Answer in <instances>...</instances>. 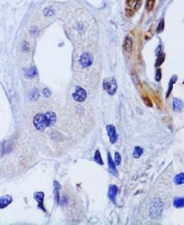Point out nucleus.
<instances>
[{"label": "nucleus", "instance_id": "bb28decb", "mask_svg": "<svg viewBox=\"0 0 184 225\" xmlns=\"http://www.w3.org/2000/svg\"><path fill=\"white\" fill-rule=\"evenodd\" d=\"M143 100H144V102L146 103V104H147V106H149V107H152V105H153V104H152V101H151V99L148 97V96H143Z\"/></svg>", "mask_w": 184, "mask_h": 225}, {"label": "nucleus", "instance_id": "393cba45", "mask_svg": "<svg viewBox=\"0 0 184 225\" xmlns=\"http://www.w3.org/2000/svg\"><path fill=\"white\" fill-rule=\"evenodd\" d=\"M39 96H40V91L37 89H34L31 93V99L32 100H37L39 98Z\"/></svg>", "mask_w": 184, "mask_h": 225}, {"label": "nucleus", "instance_id": "f8f14e48", "mask_svg": "<svg viewBox=\"0 0 184 225\" xmlns=\"http://www.w3.org/2000/svg\"><path fill=\"white\" fill-rule=\"evenodd\" d=\"M12 202V197L10 196H0V209L6 208Z\"/></svg>", "mask_w": 184, "mask_h": 225}, {"label": "nucleus", "instance_id": "aec40b11", "mask_svg": "<svg viewBox=\"0 0 184 225\" xmlns=\"http://www.w3.org/2000/svg\"><path fill=\"white\" fill-rule=\"evenodd\" d=\"M155 4H156V0H147L146 2V9H147V12H150L153 10L154 7H155Z\"/></svg>", "mask_w": 184, "mask_h": 225}, {"label": "nucleus", "instance_id": "f03ea898", "mask_svg": "<svg viewBox=\"0 0 184 225\" xmlns=\"http://www.w3.org/2000/svg\"><path fill=\"white\" fill-rule=\"evenodd\" d=\"M56 122V114L53 112L38 113L33 118V125L37 130L42 131L46 127L53 126Z\"/></svg>", "mask_w": 184, "mask_h": 225}, {"label": "nucleus", "instance_id": "0eeeda50", "mask_svg": "<svg viewBox=\"0 0 184 225\" xmlns=\"http://www.w3.org/2000/svg\"><path fill=\"white\" fill-rule=\"evenodd\" d=\"M123 53L126 56H130L133 51V39L130 36H126L122 44Z\"/></svg>", "mask_w": 184, "mask_h": 225}, {"label": "nucleus", "instance_id": "423d86ee", "mask_svg": "<svg viewBox=\"0 0 184 225\" xmlns=\"http://www.w3.org/2000/svg\"><path fill=\"white\" fill-rule=\"evenodd\" d=\"M73 98L75 101L78 103H82L87 98V92L86 90L81 87H76L75 91L73 92Z\"/></svg>", "mask_w": 184, "mask_h": 225}, {"label": "nucleus", "instance_id": "2eb2a0df", "mask_svg": "<svg viewBox=\"0 0 184 225\" xmlns=\"http://www.w3.org/2000/svg\"><path fill=\"white\" fill-rule=\"evenodd\" d=\"M173 206L176 209H182V208H184V197H176L173 200Z\"/></svg>", "mask_w": 184, "mask_h": 225}, {"label": "nucleus", "instance_id": "20e7f679", "mask_svg": "<svg viewBox=\"0 0 184 225\" xmlns=\"http://www.w3.org/2000/svg\"><path fill=\"white\" fill-rule=\"evenodd\" d=\"M103 88L107 91L108 94L114 95L117 91V83L114 77L106 78L103 82Z\"/></svg>", "mask_w": 184, "mask_h": 225}, {"label": "nucleus", "instance_id": "9d476101", "mask_svg": "<svg viewBox=\"0 0 184 225\" xmlns=\"http://www.w3.org/2000/svg\"><path fill=\"white\" fill-rule=\"evenodd\" d=\"M183 102L178 98H173L172 100V108H173V111H175L176 113L182 112V109H183Z\"/></svg>", "mask_w": 184, "mask_h": 225}, {"label": "nucleus", "instance_id": "6e6552de", "mask_svg": "<svg viewBox=\"0 0 184 225\" xmlns=\"http://www.w3.org/2000/svg\"><path fill=\"white\" fill-rule=\"evenodd\" d=\"M106 130H107V133H108V136L110 138V143H115L117 141V139H118V136H117V133H116V128L114 126L112 125H108L106 126Z\"/></svg>", "mask_w": 184, "mask_h": 225}, {"label": "nucleus", "instance_id": "412c9836", "mask_svg": "<svg viewBox=\"0 0 184 225\" xmlns=\"http://www.w3.org/2000/svg\"><path fill=\"white\" fill-rule=\"evenodd\" d=\"M26 76H27V77H29V78H32V77H34L35 76H37L36 68H35V67H32V68L27 71Z\"/></svg>", "mask_w": 184, "mask_h": 225}, {"label": "nucleus", "instance_id": "5701e85b", "mask_svg": "<svg viewBox=\"0 0 184 225\" xmlns=\"http://www.w3.org/2000/svg\"><path fill=\"white\" fill-rule=\"evenodd\" d=\"M43 14H44L46 17H52V16H53V15H54V10H53V7H46V8L44 9Z\"/></svg>", "mask_w": 184, "mask_h": 225}, {"label": "nucleus", "instance_id": "ddd939ff", "mask_svg": "<svg viewBox=\"0 0 184 225\" xmlns=\"http://www.w3.org/2000/svg\"><path fill=\"white\" fill-rule=\"evenodd\" d=\"M108 164H109V170L110 173L112 174H114L115 176H117L118 174H117V170H116V164L114 163V161L112 160L110 152H108Z\"/></svg>", "mask_w": 184, "mask_h": 225}, {"label": "nucleus", "instance_id": "1a4fd4ad", "mask_svg": "<svg viewBox=\"0 0 184 225\" xmlns=\"http://www.w3.org/2000/svg\"><path fill=\"white\" fill-rule=\"evenodd\" d=\"M43 197H44L43 192H36L34 194V198H35V200L38 202L39 209H41V210H43L44 212H46V209L44 208V204H43Z\"/></svg>", "mask_w": 184, "mask_h": 225}, {"label": "nucleus", "instance_id": "4468645a", "mask_svg": "<svg viewBox=\"0 0 184 225\" xmlns=\"http://www.w3.org/2000/svg\"><path fill=\"white\" fill-rule=\"evenodd\" d=\"M177 76H173L170 80H169V87H168V91H167V94H166V98H169L171 94V91H172V89H173V85L176 83L177 81Z\"/></svg>", "mask_w": 184, "mask_h": 225}, {"label": "nucleus", "instance_id": "4be33fe9", "mask_svg": "<svg viewBox=\"0 0 184 225\" xmlns=\"http://www.w3.org/2000/svg\"><path fill=\"white\" fill-rule=\"evenodd\" d=\"M165 29V21H164V19H161L159 23H158V26L156 28V33H161Z\"/></svg>", "mask_w": 184, "mask_h": 225}, {"label": "nucleus", "instance_id": "f257e3e1", "mask_svg": "<svg viewBox=\"0 0 184 225\" xmlns=\"http://www.w3.org/2000/svg\"><path fill=\"white\" fill-rule=\"evenodd\" d=\"M69 33L71 36L75 40L79 41V39L84 40L87 33L89 31V24L88 21H87L85 16H77L76 19L73 20L69 23Z\"/></svg>", "mask_w": 184, "mask_h": 225}, {"label": "nucleus", "instance_id": "b1692460", "mask_svg": "<svg viewBox=\"0 0 184 225\" xmlns=\"http://www.w3.org/2000/svg\"><path fill=\"white\" fill-rule=\"evenodd\" d=\"M143 151H144V150H143V149H142L141 147H135V150H134V154H133V155H134L135 158L137 159V158H139V157L143 154Z\"/></svg>", "mask_w": 184, "mask_h": 225}, {"label": "nucleus", "instance_id": "cd10ccee", "mask_svg": "<svg viewBox=\"0 0 184 225\" xmlns=\"http://www.w3.org/2000/svg\"><path fill=\"white\" fill-rule=\"evenodd\" d=\"M42 94H43V96H45V97H50V96H51V91H50L49 89L45 88V89L42 90Z\"/></svg>", "mask_w": 184, "mask_h": 225}, {"label": "nucleus", "instance_id": "39448f33", "mask_svg": "<svg viewBox=\"0 0 184 225\" xmlns=\"http://www.w3.org/2000/svg\"><path fill=\"white\" fill-rule=\"evenodd\" d=\"M93 62V57L90 53H83L80 57H79V64L83 68H88L92 65Z\"/></svg>", "mask_w": 184, "mask_h": 225}, {"label": "nucleus", "instance_id": "dca6fc26", "mask_svg": "<svg viewBox=\"0 0 184 225\" xmlns=\"http://www.w3.org/2000/svg\"><path fill=\"white\" fill-rule=\"evenodd\" d=\"M174 183L177 186H181L184 184V173H181L178 174L175 177H174Z\"/></svg>", "mask_w": 184, "mask_h": 225}, {"label": "nucleus", "instance_id": "9b49d317", "mask_svg": "<svg viewBox=\"0 0 184 225\" xmlns=\"http://www.w3.org/2000/svg\"><path fill=\"white\" fill-rule=\"evenodd\" d=\"M117 193H118V188L115 185H110L109 188V192H108V196L112 203H115Z\"/></svg>", "mask_w": 184, "mask_h": 225}, {"label": "nucleus", "instance_id": "a211bd4d", "mask_svg": "<svg viewBox=\"0 0 184 225\" xmlns=\"http://www.w3.org/2000/svg\"><path fill=\"white\" fill-rule=\"evenodd\" d=\"M165 57H166V55H165L164 53H161V54L158 55L157 59H156V67L157 68H158V67H160V66L164 63V61H165Z\"/></svg>", "mask_w": 184, "mask_h": 225}, {"label": "nucleus", "instance_id": "a878e982", "mask_svg": "<svg viewBox=\"0 0 184 225\" xmlns=\"http://www.w3.org/2000/svg\"><path fill=\"white\" fill-rule=\"evenodd\" d=\"M121 161H122L121 155H120V153H119L118 151H116V152H115V161H114L115 164H116V165H119V164L121 163Z\"/></svg>", "mask_w": 184, "mask_h": 225}, {"label": "nucleus", "instance_id": "f3484780", "mask_svg": "<svg viewBox=\"0 0 184 225\" xmlns=\"http://www.w3.org/2000/svg\"><path fill=\"white\" fill-rule=\"evenodd\" d=\"M54 197H55V200H56V203L59 204L60 202V197H59V190L61 188V186L59 185L58 182L54 181Z\"/></svg>", "mask_w": 184, "mask_h": 225}, {"label": "nucleus", "instance_id": "7ed1b4c3", "mask_svg": "<svg viewBox=\"0 0 184 225\" xmlns=\"http://www.w3.org/2000/svg\"><path fill=\"white\" fill-rule=\"evenodd\" d=\"M143 0H126L125 12L128 17L133 16L142 6Z\"/></svg>", "mask_w": 184, "mask_h": 225}, {"label": "nucleus", "instance_id": "6ab92c4d", "mask_svg": "<svg viewBox=\"0 0 184 225\" xmlns=\"http://www.w3.org/2000/svg\"><path fill=\"white\" fill-rule=\"evenodd\" d=\"M94 161L98 163V164H101V165H103V161H102V158H101V152L100 150H97L95 152V156H94Z\"/></svg>", "mask_w": 184, "mask_h": 225}, {"label": "nucleus", "instance_id": "c85d7f7f", "mask_svg": "<svg viewBox=\"0 0 184 225\" xmlns=\"http://www.w3.org/2000/svg\"><path fill=\"white\" fill-rule=\"evenodd\" d=\"M160 79H161V69L157 68L156 73V81H160Z\"/></svg>", "mask_w": 184, "mask_h": 225}]
</instances>
